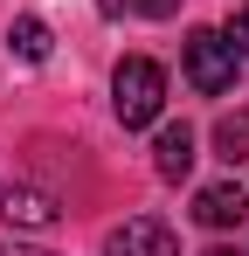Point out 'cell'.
I'll list each match as a JSON object with an SVG mask.
<instances>
[{
	"label": "cell",
	"mask_w": 249,
	"mask_h": 256,
	"mask_svg": "<svg viewBox=\"0 0 249 256\" xmlns=\"http://www.w3.org/2000/svg\"><path fill=\"white\" fill-rule=\"evenodd\" d=\"M104 256H180V242H173V228H166V222H152V214H132L124 228H111Z\"/></svg>",
	"instance_id": "cell-3"
},
{
	"label": "cell",
	"mask_w": 249,
	"mask_h": 256,
	"mask_svg": "<svg viewBox=\"0 0 249 256\" xmlns=\"http://www.w3.org/2000/svg\"><path fill=\"white\" fill-rule=\"evenodd\" d=\"M152 166H160V180H187V173H194V132L166 125L160 138H152Z\"/></svg>",
	"instance_id": "cell-6"
},
{
	"label": "cell",
	"mask_w": 249,
	"mask_h": 256,
	"mask_svg": "<svg viewBox=\"0 0 249 256\" xmlns=\"http://www.w3.org/2000/svg\"><path fill=\"white\" fill-rule=\"evenodd\" d=\"M201 256H236V250H201Z\"/></svg>",
	"instance_id": "cell-11"
},
{
	"label": "cell",
	"mask_w": 249,
	"mask_h": 256,
	"mask_svg": "<svg viewBox=\"0 0 249 256\" xmlns=\"http://www.w3.org/2000/svg\"><path fill=\"white\" fill-rule=\"evenodd\" d=\"M180 62H187V84L201 90V97H222V90L236 84V42H228V35H214V28H194Z\"/></svg>",
	"instance_id": "cell-2"
},
{
	"label": "cell",
	"mask_w": 249,
	"mask_h": 256,
	"mask_svg": "<svg viewBox=\"0 0 249 256\" xmlns=\"http://www.w3.org/2000/svg\"><path fill=\"white\" fill-rule=\"evenodd\" d=\"M242 214H249L242 180H214V187H201V194H194V222H201V228H236Z\"/></svg>",
	"instance_id": "cell-4"
},
{
	"label": "cell",
	"mask_w": 249,
	"mask_h": 256,
	"mask_svg": "<svg viewBox=\"0 0 249 256\" xmlns=\"http://www.w3.org/2000/svg\"><path fill=\"white\" fill-rule=\"evenodd\" d=\"M0 222L48 228V222H56V194H42V187H0Z\"/></svg>",
	"instance_id": "cell-5"
},
{
	"label": "cell",
	"mask_w": 249,
	"mask_h": 256,
	"mask_svg": "<svg viewBox=\"0 0 249 256\" xmlns=\"http://www.w3.org/2000/svg\"><path fill=\"white\" fill-rule=\"evenodd\" d=\"M14 48H21L28 62H42V56H48V28H42L35 14H21V21H14Z\"/></svg>",
	"instance_id": "cell-8"
},
{
	"label": "cell",
	"mask_w": 249,
	"mask_h": 256,
	"mask_svg": "<svg viewBox=\"0 0 249 256\" xmlns=\"http://www.w3.org/2000/svg\"><path fill=\"white\" fill-rule=\"evenodd\" d=\"M104 7H111V14H118V7H132V14H152V21H166L180 0H104Z\"/></svg>",
	"instance_id": "cell-9"
},
{
	"label": "cell",
	"mask_w": 249,
	"mask_h": 256,
	"mask_svg": "<svg viewBox=\"0 0 249 256\" xmlns=\"http://www.w3.org/2000/svg\"><path fill=\"white\" fill-rule=\"evenodd\" d=\"M228 42H236V56H249V0L228 14Z\"/></svg>",
	"instance_id": "cell-10"
},
{
	"label": "cell",
	"mask_w": 249,
	"mask_h": 256,
	"mask_svg": "<svg viewBox=\"0 0 249 256\" xmlns=\"http://www.w3.org/2000/svg\"><path fill=\"white\" fill-rule=\"evenodd\" d=\"M214 152L236 166V160H249V111H236V118H222L214 125Z\"/></svg>",
	"instance_id": "cell-7"
},
{
	"label": "cell",
	"mask_w": 249,
	"mask_h": 256,
	"mask_svg": "<svg viewBox=\"0 0 249 256\" xmlns=\"http://www.w3.org/2000/svg\"><path fill=\"white\" fill-rule=\"evenodd\" d=\"M111 111H118L124 132L152 125V118L166 111V70L152 62V56H124L118 62V76H111Z\"/></svg>",
	"instance_id": "cell-1"
}]
</instances>
